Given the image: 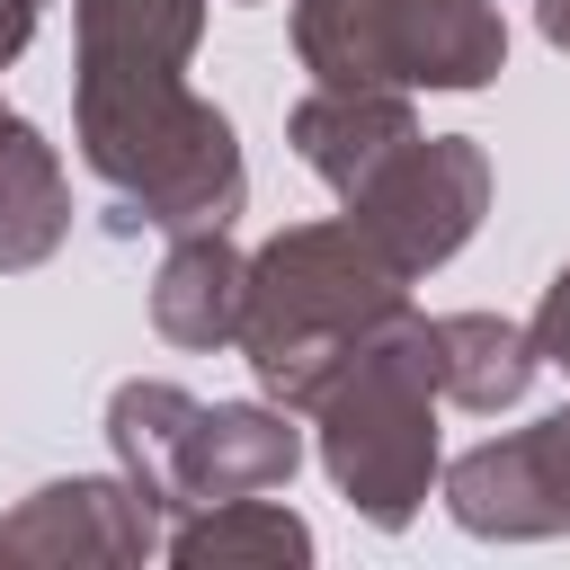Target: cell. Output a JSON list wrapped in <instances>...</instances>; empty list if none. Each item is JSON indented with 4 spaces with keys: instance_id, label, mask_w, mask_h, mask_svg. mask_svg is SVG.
<instances>
[{
    "instance_id": "cell-1",
    "label": "cell",
    "mask_w": 570,
    "mask_h": 570,
    "mask_svg": "<svg viewBox=\"0 0 570 570\" xmlns=\"http://www.w3.org/2000/svg\"><path fill=\"white\" fill-rule=\"evenodd\" d=\"M71 142L107 187L116 232H232L249 205L240 134L196 80H71Z\"/></svg>"
},
{
    "instance_id": "cell-2",
    "label": "cell",
    "mask_w": 570,
    "mask_h": 570,
    "mask_svg": "<svg viewBox=\"0 0 570 570\" xmlns=\"http://www.w3.org/2000/svg\"><path fill=\"white\" fill-rule=\"evenodd\" d=\"M436 401H445L436 392V338H428L419 303H392L374 330H356L338 347V365L312 383V401H303L330 490L383 534H401L428 508L436 472H445Z\"/></svg>"
},
{
    "instance_id": "cell-3",
    "label": "cell",
    "mask_w": 570,
    "mask_h": 570,
    "mask_svg": "<svg viewBox=\"0 0 570 570\" xmlns=\"http://www.w3.org/2000/svg\"><path fill=\"white\" fill-rule=\"evenodd\" d=\"M392 303H410V276L347 223V214H321V223H285L249 249V294H240V365L249 383L303 419L312 383L338 365V347L356 330H374Z\"/></svg>"
},
{
    "instance_id": "cell-4",
    "label": "cell",
    "mask_w": 570,
    "mask_h": 570,
    "mask_svg": "<svg viewBox=\"0 0 570 570\" xmlns=\"http://www.w3.org/2000/svg\"><path fill=\"white\" fill-rule=\"evenodd\" d=\"M107 445L116 472L169 517L205 508V499H240V490H285L303 472V428L294 410L258 401H196L187 383L160 374H125L107 392Z\"/></svg>"
},
{
    "instance_id": "cell-5",
    "label": "cell",
    "mask_w": 570,
    "mask_h": 570,
    "mask_svg": "<svg viewBox=\"0 0 570 570\" xmlns=\"http://www.w3.org/2000/svg\"><path fill=\"white\" fill-rule=\"evenodd\" d=\"M338 214L419 285V276H436L481 232V214H490V151L472 134H428L419 125L401 151H383L338 196Z\"/></svg>"
},
{
    "instance_id": "cell-6",
    "label": "cell",
    "mask_w": 570,
    "mask_h": 570,
    "mask_svg": "<svg viewBox=\"0 0 570 570\" xmlns=\"http://www.w3.org/2000/svg\"><path fill=\"white\" fill-rule=\"evenodd\" d=\"M436 499L481 543H552L570 534V401L534 428L481 436L436 472Z\"/></svg>"
},
{
    "instance_id": "cell-7",
    "label": "cell",
    "mask_w": 570,
    "mask_h": 570,
    "mask_svg": "<svg viewBox=\"0 0 570 570\" xmlns=\"http://www.w3.org/2000/svg\"><path fill=\"white\" fill-rule=\"evenodd\" d=\"M160 552V508L125 472H62L0 517V561L36 570H134Z\"/></svg>"
},
{
    "instance_id": "cell-8",
    "label": "cell",
    "mask_w": 570,
    "mask_h": 570,
    "mask_svg": "<svg viewBox=\"0 0 570 570\" xmlns=\"http://www.w3.org/2000/svg\"><path fill=\"white\" fill-rule=\"evenodd\" d=\"M508 71V18L499 0H392L383 27V80L392 89H490Z\"/></svg>"
},
{
    "instance_id": "cell-9",
    "label": "cell",
    "mask_w": 570,
    "mask_h": 570,
    "mask_svg": "<svg viewBox=\"0 0 570 570\" xmlns=\"http://www.w3.org/2000/svg\"><path fill=\"white\" fill-rule=\"evenodd\" d=\"M205 0H71V80H187Z\"/></svg>"
},
{
    "instance_id": "cell-10",
    "label": "cell",
    "mask_w": 570,
    "mask_h": 570,
    "mask_svg": "<svg viewBox=\"0 0 570 570\" xmlns=\"http://www.w3.org/2000/svg\"><path fill=\"white\" fill-rule=\"evenodd\" d=\"M419 134V107H410V89H330V80H312L294 107H285V142H294V160L330 187V196H347L383 151H401Z\"/></svg>"
},
{
    "instance_id": "cell-11",
    "label": "cell",
    "mask_w": 570,
    "mask_h": 570,
    "mask_svg": "<svg viewBox=\"0 0 570 570\" xmlns=\"http://www.w3.org/2000/svg\"><path fill=\"white\" fill-rule=\"evenodd\" d=\"M240 294H249V249L214 232H169L151 267V330L169 347H232L240 338Z\"/></svg>"
},
{
    "instance_id": "cell-12",
    "label": "cell",
    "mask_w": 570,
    "mask_h": 570,
    "mask_svg": "<svg viewBox=\"0 0 570 570\" xmlns=\"http://www.w3.org/2000/svg\"><path fill=\"white\" fill-rule=\"evenodd\" d=\"M160 552L178 570H303L312 561V525L276 490H240V499H205V508L169 517Z\"/></svg>"
},
{
    "instance_id": "cell-13",
    "label": "cell",
    "mask_w": 570,
    "mask_h": 570,
    "mask_svg": "<svg viewBox=\"0 0 570 570\" xmlns=\"http://www.w3.org/2000/svg\"><path fill=\"white\" fill-rule=\"evenodd\" d=\"M71 240V178L36 116L0 107V276L45 267Z\"/></svg>"
},
{
    "instance_id": "cell-14",
    "label": "cell",
    "mask_w": 570,
    "mask_h": 570,
    "mask_svg": "<svg viewBox=\"0 0 570 570\" xmlns=\"http://www.w3.org/2000/svg\"><path fill=\"white\" fill-rule=\"evenodd\" d=\"M428 338H436V392L454 410H517L525 383L543 374L525 321H508V312H436Z\"/></svg>"
},
{
    "instance_id": "cell-15",
    "label": "cell",
    "mask_w": 570,
    "mask_h": 570,
    "mask_svg": "<svg viewBox=\"0 0 570 570\" xmlns=\"http://www.w3.org/2000/svg\"><path fill=\"white\" fill-rule=\"evenodd\" d=\"M525 338H534V356H543L552 374H570V258L552 267V285H543V303H534Z\"/></svg>"
},
{
    "instance_id": "cell-16",
    "label": "cell",
    "mask_w": 570,
    "mask_h": 570,
    "mask_svg": "<svg viewBox=\"0 0 570 570\" xmlns=\"http://www.w3.org/2000/svg\"><path fill=\"white\" fill-rule=\"evenodd\" d=\"M36 27H45V0H0V71L36 45Z\"/></svg>"
},
{
    "instance_id": "cell-17",
    "label": "cell",
    "mask_w": 570,
    "mask_h": 570,
    "mask_svg": "<svg viewBox=\"0 0 570 570\" xmlns=\"http://www.w3.org/2000/svg\"><path fill=\"white\" fill-rule=\"evenodd\" d=\"M534 27H543L552 53H570V0H534Z\"/></svg>"
},
{
    "instance_id": "cell-18",
    "label": "cell",
    "mask_w": 570,
    "mask_h": 570,
    "mask_svg": "<svg viewBox=\"0 0 570 570\" xmlns=\"http://www.w3.org/2000/svg\"><path fill=\"white\" fill-rule=\"evenodd\" d=\"M232 9H267V0H232Z\"/></svg>"
}]
</instances>
